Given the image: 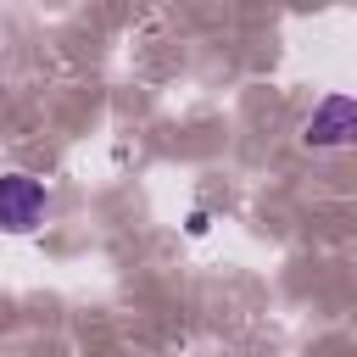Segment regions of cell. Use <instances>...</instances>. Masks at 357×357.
I'll list each match as a JSON object with an SVG mask.
<instances>
[{
	"label": "cell",
	"mask_w": 357,
	"mask_h": 357,
	"mask_svg": "<svg viewBox=\"0 0 357 357\" xmlns=\"http://www.w3.org/2000/svg\"><path fill=\"white\" fill-rule=\"evenodd\" d=\"M357 134V100L351 95H324L318 100V112L307 117V145H340V139H351Z\"/></svg>",
	"instance_id": "7a4b0ae2"
},
{
	"label": "cell",
	"mask_w": 357,
	"mask_h": 357,
	"mask_svg": "<svg viewBox=\"0 0 357 357\" xmlns=\"http://www.w3.org/2000/svg\"><path fill=\"white\" fill-rule=\"evenodd\" d=\"M45 218V184L33 173H0V229L28 234Z\"/></svg>",
	"instance_id": "6da1fadb"
}]
</instances>
